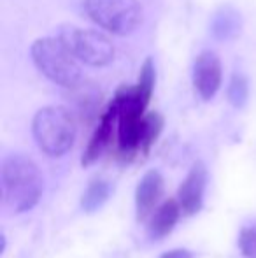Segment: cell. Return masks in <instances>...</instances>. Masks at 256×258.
I'll list each match as a JSON object with an SVG mask.
<instances>
[{"instance_id": "12", "label": "cell", "mask_w": 256, "mask_h": 258, "mask_svg": "<svg viewBox=\"0 0 256 258\" xmlns=\"http://www.w3.org/2000/svg\"><path fill=\"white\" fill-rule=\"evenodd\" d=\"M242 30V16L233 6H221L211 20V34L216 41H232Z\"/></svg>"}, {"instance_id": "16", "label": "cell", "mask_w": 256, "mask_h": 258, "mask_svg": "<svg viewBox=\"0 0 256 258\" xmlns=\"http://www.w3.org/2000/svg\"><path fill=\"white\" fill-rule=\"evenodd\" d=\"M239 249L246 258H256V228H242L240 230Z\"/></svg>"}, {"instance_id": "11", "label": "cell", "mask_w": 256, "mask_h": 258, "mask_svg": "<svg viewBox=\"0 0 256 258\" xmlns=\"http://www.w3.org/2000/svg\"><path fill=\"white\" fill-rule=\"evenodd\" d=\"M181 213L183 209L179 206L178 199H168L161 206H158L153 211L149 223H147V234H149L151 241H160V239L167 237L178 225Z\"/></svg>"}, {"instance_id": "10", "label": "cell", "mask_w": 256, "mask_h": 258, "mask_svg": "<svg viewBox=\"0 0 256 258\" xmlns=\"http://www.w3.org/2000/svg\"><path fill=\"white\" fill-rule=\"evenodd\" d=\"M165 191L163 176L156 169H151L140 177L135 188V216L139 221H144L153 214L161 201Z\"/></svg>"}, {"instance_id": "6", "label": "cell", "mask_w": 256, "mask_h": 258, "mask_svg": "<svg viewBox=\"0 0 256 258\" xmlns=\"http://www.w3.org/2000/svg\"><path fill=\"white\" fill-rule=\"evenodd\" d=\"M56 37L77 58L79 63H84L88 67H106L114 60L113 42L100 30L62 25L58 27Z\"/></svg>"}, {"instance_id": "7", "label": "cell", "mask_w": 256, "mask_h": 258, "mask_svg": "<svg viewBox=\"0 0 256 258\" xmlns=\"http://www.w3.org/2000/svg\"><path fill=\"white\" fill-rule=\"evenodd\" d=\"M195 92L198 93L202 100H211L221 88L223 81V67L221 60L214 51L205 49L197 54L193 61L192 72Z\"/></svg>"}, {"instance_id": "9", "label": "cell", "mask_w": 256, "mask_h": 258, "mask_svg": "<svg viewBox=\"0 0 256 258\" xmlns=\"http://www.w3.org/2000/svg\"><path fill=\"white\" fill-rule=\"evenodd\" d=\"M118 123V107L114 104V100L107 105L106 111L100 114L99 123H97L95 130L92 134L88 146H86L84 153L81 156L82 167H88L92 163H95L100 156L104 155V151L109 148L111 139H113V130Z\"/></svg>"}, {"instance_id": "17", "label": "cell", "mask_w": 256, "mask_h": 258, "mask_svg": "<svg viewBox=\"0 0 256 258\" xmlns=\"http://www.w3.org/2000/svg\"><path fill=\"white\" fill-rule=\"evenodd\" d=\"M160 258H193V253L190 249L178 248V249H170V251H165Z\"/></svg>"}, {"instance_id": "3", "label": "cell", "mask_w": 256, "mask_h": 258, "mask_svg": "<svg viewBox=\"0 0 256 258\" xmlns=\"http://www.w3.org/2000/svg\"><path fill=\"white\" fill-rule=\"evenodd\" d=\"M32 134L42 153L53 158L72 150L77 136V125L70 109L63 105H46L32 119Z\"/></svg>"}, {"instance_id": "14", "label": "cell", "mask_w": 256, "mask_h": 258, "mask_svg": "<svg viewBox=\"0 0 256 258\" xmlns=\"http://www.w3.org/2000/svg\"><path fill=\"white\" fill-rule=\"evenodd\" d=\"M163 116L160 112H147L144 118L142 139H140V155H147L153 144L158 141L161 130H163Z\"/></svg>"}, {"instance_id": "8", "label": "cell", "mask_w": 256, "mask_h": 258, "mask_svg": "<svg viewBox=\"0 0 256 258\" xmlns=\"http://www.w3.org/2000/svg\"><path fill=\"white\" fill-rule=\"evenodd\" d=\"M205 186H207V169L202 162H195L178 190V202L183 214L193 216L202 209Z\"/></svg>"}, {"instance_id": "5", "label": "cell", "mask_w": 256, "mask_h": 258, "mask_svg": "<svg viewBox=\"0 0 256 258\" xmlns=\"http://www.w3.org/2000/svg\"><path fill=\"white\" fill-rule=\"evenodd\" d=\"M84 13L97 27L113 35H130L142 23L139 0H84Z\"/></svg>"}, {"instance_id": "4", "label": "cell", "mask_w": 256, "mask_h": 258, "mask_svg": "<svg viewBox=\"0 0 256 258\" xmlns=\"http://www.w3.org/2000/svg\"><path fill=\"white\" fill-rule=\"evenodd\" d=\"M30 56L37 71L55 85L72 90L82 83L77 58L58 37L37 39L30 48Z\"/></svg>"}, {"instance_id": "1", "label": "cell", "mask_w": 256, "mask_h": 258, "mask_svg": "<svg viewBox=\"0 0 256 258\" xmlns=\"http://www.w3.org/2000/svg\"><path fill=\"white\" fill-rule=\"evenodd\" d=\"M156 69L151 58H146L140 65L139 79L135 85H123L114 95L118 107V148L125 158L140 155V139L146 118V109L154 92Z\"/></svg>"}, {"instance_id": "2", "label": "cell", "mask_w": 256, "mask_h": 258, "mask_svg": "<svg viewBox=\"0 0 256 258\" xmlns=\"http://www.w3.org/2000/svg\"><path fill=\"white\" fill-rule=\"evenodd\" d=\"M2 197L13 213H25L37 206L44 191V176L34 160L23 155H9L4 158Z\"/></svg>"}, {"instance_id": "13", "label": "cell", "mask_w": 256, "mask_h": 258, "mask_svg": "<svg viewBox=\"0 0 256 258\" xmlns=\"http://www.w3.org/2000/svg\"><path fill=\"white\" fill-rule=\"evenodd\" d=\"M111 197V184L104 179H93L86 186L81 197V207L84 213H95L106 204Z\"/></svg>"}, {"instance_id": "15", "label": "cell", "mask_w": 256, "mask_h": 258, "mask_svg": "<svg viewBox=\"0 0 256 258\" xmlns=\"http://www.w3.org/2000/svg\"><path fill=\"white\" fill-rule=\"evenodd\" d=\"M228 102L237 109H242L249 99V81L242 72H233L230 78L228 88H226Z\"/></svg>"}]
</instances>
